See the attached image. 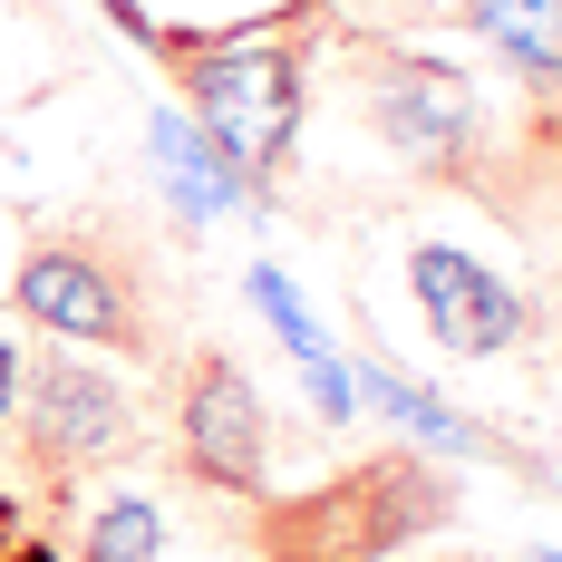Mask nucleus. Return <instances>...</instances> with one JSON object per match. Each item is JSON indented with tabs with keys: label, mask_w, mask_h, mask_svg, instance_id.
<instances>
[{
	"label": "nucleus",
	"mask_w": 562,
	"mask_h": 562,
	"mask_svg": "<svg viewBox=\"0 0 562 562\" xmlns=\"http://www.w3.org/2000/svg\"><path fill=\"white\" fill-rule=\"evenodd\" d=\"M339 78H349L359 126L407 175L485 184V98H475L465 68H447V58H427V49H397V40H349Z\"/></svg>",
	"instance_id": "nucleus-4"
},
{
	"label": "nucleus",
	"mask_w": 562,
	"mask_h": 562,
	"mask_svg": "<svg viewBox=\"0 0 562 562\" xmlns=\"http://www.w3.org/2000/svg\"><path fill=\"white\" fill-rule=\"evenodd\" d=\"M10 311L68 349L175 359V272L156 252V224L116 204H68L49 224H30L10 262Z\"/></svg>",
	"instance_id": "nucleus-1"
},
{
	"label": "nucleus",
	"mask_w": 562,
	"mask_h": 562,
	"mask_svg": "<svg viewBox=\"0 0 562 562\" xmlns=\"http://www.w3.org/2000/svg\"><path fill=\"white\" fill-rule=\"evenodd\" d=\"M146 146H156V184H166L175 224H214V214H233V204H252V175L233 166L194 116H156Z\"/></svg>",
	"instance_id": "nucleus-9"
},
{
	"label": "nucleus",
	"mask_w": 562,
	"mask_h": 562,
	"mask_svg": "<svg viewBox=\"0 0 562 562\" xmlns=\"http://www.w3.org/2000/svg\"><path fill=\"white\" fill-rule=\"evenodd\" d=\"M339 10H349V20H369V30H417V20H447V0H339Z\"/></svg>",
	"instance_id": "nucleus-11"
},
{
	"label": "nucleus",
	"mask_w": 562,
	"mask_h": 562,
	"mask_svg": "<svg viewBox=\"0 0 562 562\" xmlns=\"http://www.w3.org/2000/svg\"><path fill=\"white\" fill-rule=\"evenodd\" d=\"M166 437L175 465L214 495L262 505L272 495V407L252 389V369L233 359L224 339H175L166 359Z\"/></svg>",
	"instance_id": "nucleus-6"
},
{
	"label": "nucleus",
	"mask_w": 562,
	"mask_h": 562,
	"mask_svg": "<svg viewBox=\"0 0 562 562\" xmlns=\"http://www.w3.org/2000/svg\"><path fill=\"white\" fill-rule=\"evenodd\" d=\"M30 533V495H20V456H0V543Z\"/></svg>",
	"instance_id": "nucleus-12"
},
{
	"label": "nucleus",
	"mask_w": 562,
	"mask_h": 562,
	"mask_svg": "<svg viewBox=\"0 0 562 562\" xmlns=\"http://www.w3.org/2000/svg\"><path fill=\"white\" fill-rule=\"evenodd\" d=\"M456 524V485L417 447H369L330 465L301 495L252 505V553L262 562H397L407 543H437Z\"/></svg>",
	"instance_id": "nucleus-2"
},
{
	"label": "nucleus",
	"mask_w": 562,
	"mask_h": 562,
	"mask_svg": "<svg viewBox=\"0 0 562 562\" xmlns=\"http://www.w3.org/2000/svg\"><path fill=\"white\" fill-rule=\"evenodd\" d=\"M533 116H543V126H533V146H553V156H562V88H553V108H533Z\"/></svg>",
	"instance_id": "nucleus-15"
},
{
	"label": "nucleus",
	"mask_w": 562,
	"mask_h": 562,
	"mask_svg": "<svg viewBox=\"0 0 562 562\" xmlns=\"http://www.w3.org/2000/svg\"><path fill=\"white\" fill-rule=\"evenodd\" d=\"M447 20L505 68L533 108H553V88H562V0H447Z\"/></svg>",
	"instance_id": "nucleus-8"
},
{
	"label": "nucleus",
	"mask_w": 562,
	"mask_h": 562,
	"mask_svg": "<svg viewBox=\"0 0 562 562\" xmlns=\"http://www.w3.org/2000/svg\"><path fill=\"white\" fill-rule=\"evenodd\" d=\"M553 475H562V437H553Z\"/></svg>",
	"instance_id": "nucleus-17"
},
{
	"label": "nucleus",
	"mask_w": 562,
	"mask_h": 562,
	"mask_svg": "<svg viewBox=\"0 0 562 562\" xmlns=\"http://www.w3.org/2000/svg\"><path fill=\"white\" fill-rule=\"evenodd\" d=\"M407 301L447 359H505L533 339V301L465 243H407Z\"/></svg>",
	"instance_id": "nucleus-7"
},
{
	"label": "nucleus",
	"mask_w": 562,
	"mask_h": 562,
	"mask_svg": "<svg viewBox=\"0 0 562 562\" xmlns=\"http://www.w3.org/2000/svg\"><path fill=\"white\" fill-rule=\"evenodd\" d=\"M427 562H485V553H427Z\"/></svg>",
	"instance_id": "nucleus-16"
},
{
	"label": "nucleus",
	"mask_w": 562,
	"mask_h": 562,
	"mask_svg": "<svg viewBox=\"0 0 562 562\" xmlns=\"http://www.w3.org/2000/svg\"><path fill=\"white\" fill-rule=\"evenodd\" d=\"M146 437V417H136V397L116 379L98 349H30V369H20V407H10V456H20V475L40 485V495H68L78 475H108L126 465Z\"/></svg>",
	"instance_id": "nucleus-5"
},
{
	"label": "nucleus",
	"mask_w": 562,
	"mask_h": 562,
	"mask_svg": "<svg viewBox=\"0 0 562 562\" xmlns=\"http://www.w3.org/2000/svg\"><path fill=\"white\" fill-rule=\"evenodd\" d=\"M0 562H68V543H58L49 524H30V533H10V543H0Z\"/></svg>",
	"instance_id": "nucleus-13"
},
{
	"label": "nucleus",
	"mask_w": 562,
	"mask_h": 562,
	"mask_svg": "<svg viewBox=\"0 0 562 562\" xmlns=\"http://www.w3.org/2000/svg\"><path fill=\"white\" fill-rule=\"evenodd\" d=\"M136 20V10H126ZM156 58L184 88V116L224 146L243 175H281L301 146V108H311V20H272V30H156L136 20Z\"/></svg>",
	"instance_id": "nucleus-3"
},
{
	"label": "nucleus",
	"mask_w": 562,
	"mask_h": 562,
	"mask_svg": "<svg viewBox=\"0 0 562 562\" xmlns=\"http://www.w3.org/2000/svg\"><path fill=\"white\" fill-rule=\"evenodd\" d=\"M20 369H30V349L0 330V427H10V407H20Z\"/></svg>",
	"instance_id": "nucleus-14"
},
{
	"label": "nucleus",
	"mask_w": 562,
	"mask_h": 562,
	"mask_svg": "<svg viewBox=\"0 0 562 562\" xmlns=\"http://www.w3.org/2000/svg\"><path fill=\"white\" fill-rule=\"evenodd\" d=\"M68 562H166V505L156 495H108L78 524V553Z\"/></svg>",
	"instance_id": "nucleus-10"
}]
</instances>
